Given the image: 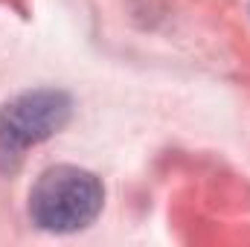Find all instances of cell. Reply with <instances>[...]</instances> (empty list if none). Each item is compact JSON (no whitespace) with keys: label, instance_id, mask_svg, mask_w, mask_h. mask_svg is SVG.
<instances>
[{"label":"cell","instance_id":"1","mask_svg":"<svg viewBox=\"0 0 250 247\" xmlns=\"http://www.w3.org/2000/svg\"><path fill=\"white\" fill-rule=\"evenodd\" d=\"M105 204L99 178L79 166H53L41 172L29 192V215L41 230L76 233L96 221Z\"/></svg>","mask_w":250,"mask_h":247},{"label":"cell","instance_id":"2","mask_svg":"<svg viewBox=\"0 0 250 247\" xmlns=\"http://www.w3.org/2000/svg\"><path fill=\"white\" fill-rule=\"evenodd\" d=\"M70 120V99L62 90H29L0 108V169H15L29 145L59 134Z\"/></svg>","mask_w":250,"mask_h":247}]
</instances>
